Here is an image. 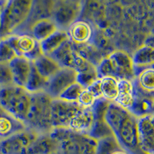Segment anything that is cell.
<instances>
[{"instance_id": "1", "label": "cell", "mask_w": 154, "mask_h": 154, "mask_svg": "<svg viewBox=\"0 0 154 154\" xmlns=\"http://www.w3.org/2000/svg\"><path fill=\"white\" fill-rule=\"evenodd\" d=\"M105 120L122 149L129 154H149L141 147L139 134V118L130 110L110 103Z\"/></svg>"}, {"instance_id": "2", "label": "cell", "mask_w": 154, "mask_h": 154, "mask_svg": "<svg viewBox=\"0 0 154 154\" xmlns=\"http://www.w3.org/2000/svg\"><path fill=\"white\" fill-rule=\"evenodd\" d=\"M51 135L57 142L56 154H96L98 140L69 128H55Z\"/></svg>"}, {"instance_id": "3", "label": "cell", "mask_w": 154, "mask_h": 154, "mask_svg": "<svg viewBox=\"0 0 154 154\" xmlns=\"http://www.w3.org/2000/svg\"><path fill=\"white\" fill-rule=\"evenodd\" d=\"M53 100L46 92L32 94L29 111L25 122L26 128L38 133H49L53 131Z\"/></svg>"}, {"instance_id": "4", "label": "cell", "mask_w": 154, "mask_h": 154, "mask_svg": "<svg viewBox=\"0 0 154 154\" xmlns=\"http://www.w3.org/2000/svg\"><path fill=\"white\" fill-rule=\"evenodd\" d=\"M32 0H8L1 16L0 39L18 33L28 21Z\"/></svg>"}, {"instance_id": "5", "label": "cell", "mask_w": 154, "mask_h": 154, "mask_svg": "<svg viewBox=\"0 0 154 154\" xmlns=\"http://www.w3.org/2000/svg\"><path fill=\"white\" fill-rule=\"evenodd\" d=\"M32 94L26 89L12 84L0 88V107L19 120H26Z\"/></svg>"}, {"instance_id": "6", "label": "cell", "mask_w": 154, "mask_h": 154, "mask_svg": "<svg viewBox=\"0 0 154 154\" xmlns=\"http://www.w3.org/2000/svg\"><path fill=\"white\" fill-rule=\"evenodd\" d=\"M99 77L112 76L118 79L133 81L136 78V69L133 57L126 51L116 50L102 60L96 67Z\"/></svg>"}, {"instance_id": "7", "label": "cell", "mask_w": 154, "mask_h": 154, "mask_svg": "<svg viewBox=\"0 0 154 154\" xmlns=\"http://www.w3.org/2000/svg\"><path fill=\"white\" fill-rule=\"evenodd\" d=\"M5 38L16 51L18 56L25 57L34 62L43 55L40 42L30 33L13 34Z\"/></svg>"}, {"instance_id": "8", "label": "cell", "mask_w": 154, "mask_h": 154, "mask_svg": "<svg viewBox=\"0 0 154 154\" xmlns=\"http://www.w3.org/2000/svg\"><path fill=\"white\" fill-rule=\"evenodd\" d=\"M73 46V44L69 40L51 56L54 58L62 67L74 69L78 72H84L94 67L74 49Z\"/></svg>"}, {"instance_id": "9", "label": "cell", "mask_w": 154, "mask_h": 154, "mask_svg": "<svg viewBox=\"0 0 154 154\" xmlns=\"http://www.w3.org/2000/svg\"><path fill=\"white\" fill-rule=\"evenodd\" d=\"M82 107L77 102L57 98L52 102V124L55 128H68L70 122Z\"/></svg>"}, {"instance_id": "10", "label": "cell", "mask_w": 154, "mask_h": 154, "mask_svg": "<svg viewBox=\"0 0 154 154\" xmlns=\"http://www.w3.org/2000/svg\"><path fill=\"white\" fill-rule=\"evenodd\" d=\"M38 133L28 128L2 140L0 154H26Z\"/></svg>"}, {"instance_id": "11", "label": "cell", "mask_w": 154, "mask_h": 154, "mask_svg": "<svg viewBox=\"0 0 154 154\" xmlns=\"http://www.w3.org/2000/svg\"><path fill=\"white\" fill-rule=\"evenodd\" d=\"M81 11L80 3L69 0H57L53 18L59 29L67 30L76 21Z\"/></svg>"}, {"instance_id": "12", "label": "cell", "mask_w": 154, "mask_h": 154, "mask_svg": "<svg viewBox=\"0 0 154 154\" xmlns=\"http://www.w3.org/2000/svg\"><path fill=\"white\" fill-rule=\"evenodd\" d=\"M78 72L68 67H62L57 73L49 79L46 93L53 99L60 98L62 93L77 82Z\"/></svg>"}, {"instance_id": "13", "label": "cell", "mask_w": 154, "mask_h": 154, "mask_svg": "<svg viewBox=\"0 0 154 154\" xmlns=\"http://www.w3.org/2000/svg\"><path fill=\"white\" fill-rule=\"evenodd\" d=\"M56 2L57 0H32V6L29 18L18 33H28L32 26L38 20L52 19Z\"/></svg>"}, {"instance_id": "14", "label": "cell", "mask_w": 154, "mask_h": 154, "mask_svg": "<svg viewBox=\"0 0 154 154\" xmlns=\"http://www.w3.org/2000/svg\"><path fill=\"white\" fill-rule=\"evenodd\" d=\"M13 84L26 87L32 68V62L22 56H17L9 63Z\"/></svg>"}, {"instance_id": "15", "label": "cell", "mask_w": 154, "mask_h": 154, "mask_svg": "<svg viewBox=\"0 0 154 154\" xmlns=\"http://www.w3.org/2000/svg\"><path fill=\"white\" fill-rule=\"evenodd\" d=\"M66 31L69 40L76 46L86 45L90 42L93 38V27L88 22L84 20L77 19L69 27Z\"/></svg>"}, {"instance_id": "16", "label": "cell", "mask_w": 154, "mask_h": 154, "mask_svg": "<svg viewBox=\"0 0 154 154\" xmlns=\"http://www.w3.org/2000/svg\"><path fill=\"white\" fill-rule=\"evenodd\" d=\"M95 123V114L93 108H81L70 122L68 128L78 133L91 132Z\"/></svg>"}, {"instance_id": "17", "label": "cell", "mask_w": 154, "mask_h": 154, "mask_svg": "<svg viewBox=\"0 0 154 154\" xmlns=\"http://www.w3.org/2000/svg\"><path fill=\"white\" fill-rule=\"evenodd\" d=\"M57 142L51 133H38L26 154H56Z\"/></svg>"}, {"instance_id": "18", "label": "cell", "mask_w": 154, "mask_h": 154, "mask_svg": "<svg viewBox=\"0 0 154 154\" xmlns=\"http://www.w3.org/2000/svg\"><path fill=\"white\" fill-rule=\"evenodd\" d=\"M26 129L24 123L0 107V140H5Z\"/></svg>"}, {"instance_id": "19", "label": "cell", "mask_w": 154, "mask_h": 154, "mask_svg": "<svg viewBox=\"0 0 154 154\" xmlns=\"http://www.w3.org/2000/svg\"><path fill=\"white\" fill-rule=\"evenodd\" d=\"M134 86L137 91L154 97V67H147L138 72L135 78Z\"/></svg>"}, {"instance_id": "20", "label": "cell", "mask_w": 154, "mask_h": 154, "mask_svg": "<svg viewBox=\"0 0 154 154\" xmlns=\"http://www.w3.org/2000/svg\"><path fill=\"white\" fill-rule=\"evenodd\" d=\"M135 100L134 82L129 79H119V94L115 103L130 110Z\"/></svg>"}, {"instance_id": "21", "label": "cell", "mask_w": 154, "mask_h": 154, "mask_svg": "<svg viewBox=\"0 0 154 154\" xmlns=\"http://www.w3.org/2000/svg\"><path fill=\"white\" fill-rule=\"evenodd\" d=\"M59 29L53 19H43L35 22L28 33L31 34L38 42H41L49 38Z\"/></svg>"}, {"instance_id": "22", "label": "cell", "mask_w": 154, "mask_h": 154, "mask_svg": "<svg viewBox=\"0 0 154 154\" xmlns=\"http://www.w3.org/2000/svg\"><path fill=\"white\" fill-rule=\"evenodd\" d=\"M68 41L69 36L66 30L58 29L49 38L40 42L42 53L44 55L52 56Z\"/></svg>"}, {"instance_id": "23", "label": "cell", "mask_w": 154, "mask_h": 154, "mask_svg": "<svg viewBox=\"0 0 154 154\" xmlns=\"http://www.w3.org/2000/svg\"><path fill=\"white\" fill-rule=\"evenodd\" d=\"M32 63L38 72L48 79L52 78L62 68L61 65L54 58L47 55L43 54Z\"/></svg>"}, {"instance_id": "24", "label": "cell", "mask_w": 154, "mask_h": 154, "mask_svg": "<svg viewBox=\"0 0 154 154\" xmlns=\"http://www.w3.org/2000/svg\"><path fill=\"white\" fill-rule=\"evenodd\" d=\"M133 57L135 69L147 68L154 66V46L151 45H143L139 48ZM140 69V70H141Z\"/></svg>"}, {"instance_id": "25", "label": "cell", "mask_w": 154, "mask_h": 154, "mask_svg": "<svg viewBox=\"0 0 154 154\" xmlns=\"http://www.w3.org/2000/svg\"><path fill=\"white\" fill-rule=\"evenodd\" d=\"M100 89L103 100L109 103H115L119 94V79L112 76L102 77Z\"/></svg>"}, {"instance_id": "26", "label": "cell", "mask_w": 154, "mask_h": 154, "mask_svg": "<svg viewBox=\"0 0 154 154\" xmlns=\"http://www.w3.org/2000/svg\"><path fill=\"white\" fill-rule=\"evenodd\" d=\"M48 82H49V79H46V77H44L38 72V70L35 69L32 63L31 73H30L29 78L25 89L31 94L45 92L47 87Z\"/></svg>"}, {"instance_id": "27", "label": "cell", "mask_w": 154, "mask_h": 154, "mask_svg": "<svg viewBox=\"0 0 154 154\" xmlns=\"http://www.w3.org/2000/svg\"><path fill=\"white\" fill-rule=\"evenodd\" d=\"M122 149L114 136L98 140L96 154H112L115 151Z\"/></svg>"}, {"instance_id": "28", "label": "cell", "mask_w": 154, "mask_h": 154, "mask_svg": "<svg viewBox=\"0 0 154 154\" xmlns=\"http://www.w3.org/2000/svg\"><path fill=\"white\" fill-rule=\"evenodd\" d=\"M16 51L5 38L0 39V63L9 64L17 57Z\"/></svg>"}, {"instance_id": "29", "label": "cell", "mask_w": 154, "mask_h": 154, "mask_svg": "<svg viewBox=\"0 0 154 154\" xmlns=\"http://www.w3.org/2000/svg\"><path fill=\"white\" fill-rule=\"evenodd\" d=\"M85 89L79 82H76L66 89L60 96V99L70 102H77L79 96Z\"/></svg>"}, {"instance_id": "30", "label": "cell", "mask_w": 154, "mask_h": 154, "mask_svg": "<svg viewBox=\"0 0 154 154\" xmlns=\"http://www.w3.org/2000/svg\"><path fill=\"white\" fill-rule=\"evenodd\" d=\"M99 77L97 73V69L96 67H93L89 69L84 71V72H78V76H77V82H79L82 86L85 88L88 87L89 86L97 80Z\"/></svg>"}, {"instance_id": "31", "label": "cell", "mask_w": 154, "mask_h": 154, "mask_svg": "<svg viewBox=\"0 0 154 154\" xmlns=\"http://www.w3.org/2000/svg\"><path fill=\"white\" fill-rule=\"evenodd\" d=\"M99 99L88 88H85L79 96L77 103L82 108H93Z\"/></svg>"}, {"instance_id": "32", "label": "cell", "mask_w": 154, "mask_h": 154, "mask_svg": "<svg viewBox=\"0 0 154 154\" xmlns=\"http://www.w3.org/2000/svg\"><path fill=\"white\" fill-rule=\"evenodd\" d=\"M13 84L9 64L0 63V87Z\"/></svg>"}, {"instance_id": "33", "label": "cell", "mask_w": 154, "mask_h": 154, "mask_svg": "<svg viewBox=\"0 0 154 154\" xmlns=\"http://www.w3.org/2000/svg\"><path fill=\"white\" fill-rule=\"evenodd\" d=\"M7 2L8 0H0V18H1V16H2V12H3V10L5 9Z\"/></svg>"}, {"instance_id": "34", "label": "cell", "mask_w": 154, "mask_h": 154, "mask_svg": "<svg viewBox=\"0 0 154 154\" xmlns=\"http://www.w3.org/2000/svg\"><path fill=\"white\" fill-rule=\"evenodd\" d=\"M112 154H129L126 150H124L123 149H119L118 150L115 151V152H112Z\"/></svg>"}, {"instance_id": "35", "label": "cell", "mask_w": 154, "mask_h": 154, "mask_svg": "<svg viewBox=\"0 0 154 154\" xmlns=\"http://www.w3.org/2000/svg\"><path fill=\"white\" fill-rule=\"evenodd\" d=\"M149 119H150V121H151V123H152V124L154 126V112L149 114Z\"/></svg>"}, {"instance_id": "36", "label": "cell", "mask_w": 154, "mask_h": 154, "mask_svg": "<svg viewBox=\"0 0 154 154\" xmlns=\"http://www.w3.org/2000/svg\"><path fill=\"white\" fill-rule=\"evenodd\" d=\"M152 112H154V100H153V103H152Z\"/></svg>"}, {"instance_id": "37", "label": "cell", "mask_w": 154, "mask_h": 154, "mask_svg": "<svg viewBox=\"0 0 154 154\" xmlns=\"http://www.w3.org/2000/svg\"><path fill=\"white\" fill-rule=\"evenodd\" d=\"M0 29H1V19H0Z\"/></svg>"}, {"instance_id": "38", "label": "cell", "mask_w": 154, "mask_h": 154, "mask_svg": "<svg viewBox=\"0 0 154 154\" xmlns=\"http://www.w3.org/2000/svg\"><path fill=\"white\" fill-rule=\"evenodd\" d=\"M1 143H2V140H0V146H1Z\"/></svg>"}, {"instance_id": "39", "label": "cell", "mask_w": 154, "mask_h": 154, "mask_svg": "<svg viewBox=\"0 0 154 154\" xmlns=\"http://www.w3.org/2000/svg\"><path fill=\"white\" fill-rule=\"evenodd\" d=\"M152 67H154V66H152Z\"/></svg>"}, {"instance_id": "40", "label": "cell", "mask_w": 154, "mask_h": 154, "mask_svg": "<svg viewBox=\"0 0 154 154\" xmlns=\"http://www.w3.org/2000/svg\"><path fill=\"white\" fill-rule=\"evenodd\" d=\"M0 88H1V87H0Z\"/></svg>"}]
</instances>
